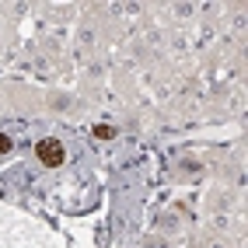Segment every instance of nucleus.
<instances>
[{
	"label": "nucleus",
	"instance_id": "f257e3e1",
	"mask_svg": "<svg viewBox=\"0 0 248 248\" xmlns=\"http://www.w3.org/2000/svg\"><path fill=\"white\" fill-rule=\"evenodd\" d=\"M35 154H39L42 164H49V168H60V164L67 161V154H63V147L56 140H39L35 143Z\"/></svg>",
	"mask_w": 248,
	"mask_h": 248
},
{
	"label": "nucleus",
	"instance_id": "f03ea898",
	"mask_svg": "<svg viewBox=\"0 0 248 248\" xmlns=\"http://www.w3.org/2000/svg\"><path fill=\"white\" fill-rule=\"evenodd\" d=\"M91 133H94L98 140H108V137H115V129H112V126H102V123H98V126L91 129Z\"/></svg>",
	"mask_w": 248,
	"mask_h": 248
},
{
	"label": "nucleus",
	"instance_id": "7ed1b4c3",
	"mask_svg": "<svg viewBox=\"0 0 248 248\" xmlns=\"http://www.w3.org/2000/svg\"><path fill=\"white\" fill-rule=\"evenodd\" d=\"M4 151H11V137H0V154Z\"/></svg>",
	"mask_w": 248,
	"mask_h": 248
}]
</instances>
